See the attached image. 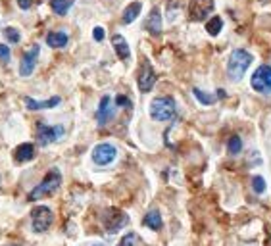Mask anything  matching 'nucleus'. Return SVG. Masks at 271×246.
I'll list each match as a JSON object with an SVG mask.
<instances>
[{"label": "nucleus", "mask_w": 271, "mask_h": 246, "mask_svg": "<svg viewBox=\"0 0 271 246\" xmlns=\"http://www.w3.org/2000/svg\"><path fill=\"white\" fill-rule=\"evenodd\" d=\"M252 54L243 50V48H236L231 52L229 56V62H227V75L231 81H240L245 77L246 70L250 68V64H252Z\"/></svg>", "instance_id": "1"}, {"label": "nucleus", "mask_w": 271, "mask_h": 246, "mask_svg": "<svg viewBox=\"0 0 271 246\" xmlns=\"http://www.w3.org/2000/svg\"><path fill=\"white\" fill-rule=\"evenodd\" d=\"M60 184H62V173L58 169H50V171L46 173V177L43 179V183H39L35 189L29 193L27 200H29V202H35V200H41L44 196H52V194L58 191Z\"/></svg>", "instance_id": "2"}, {"label": "nucleus", "mask_w": 271, "mask_h": 246, "mask_svg": "<svg viewBox=\"0 0 271 246\" xmlns=\"http://www.w3.org/2000/svg\"><path fill=\"white\" fill-rule=\"evenodd\" d=\"M175 100L171 97H158L150 104V117L154 121H169L175 117Z\"/></svg>", "instance_id": "3"}, {"label": "nucleus", "mask_w": 271, "mask_h": 246, "mask_svg": "<svg viewBox=\"0 0 271 246\" xmlns=\"http://www.w3.org/2000/svg\"><path fill=\"white\" fill-rule=\"evenodd\" d=\"M54 221V213L48 206H37L31 211V225H33V231L35 233H44L48 231L50 225Z\"/></svg>", "instance_id": "4"}, {"label": "nucleus", "mask_w": 271, "mask_h": 246, "mask_svg": "<svg viewBox=\"0 0 271 246\" xmlns=\"http://www.w3.org/2000/svg\"><path fill=\"white\" fill-rule=\"evenodd\" d=\"M66 129L62 125H39V131H37V142L41 146H48L52 142L64 139Z\"/></svg>", "instance_id": "5"}, {"label": "nucleus", "mask_w": 271, "mask_h": 246, "mask_svg": "<svg viewBox=\"0 0 271 246\" xmlns=\"http://www.w3.org/2000/svg\"><path fill=\"white\" fill-rule=\"evenodd\" d=\"M252 88L260 95L271 93V66H260L252 75Z\"/></svg>", "instance_id": "6"}, {"label": "nucleus", "mask_w": 271, "mask_h": 246, "mask_svg": "<svg viewBox=\"0 0 271 246\" xmlns=\"http://www.w3.org/2000/svg\"><path fill=\"white\" fill-rule=\"evenodd\" d=\"M117 156V150L110 142H100L93 148V162L97 166H110Z\"/></svg>", "instance_id": "7"}, {"label": "nucleus", "mask_w": 271, "mask_h": 246, "mask_svg": "<svg viewBox=\"0 0 271 246\" xmlns=\"http://www.w3.org/2000/svg\"><path fill=\"white\" fill-rule=\"evenodd\" d=\"M39 54H41V48L39 44H31L29 48L25 50L23 58L19 62V75L21 77H29L33 71H35L37 60H39Z\"/></svg>", "instance_id": "8"}, {"label": "nucleus", "mask_w": 271, "mask_h": 246, "mask_svg": "<svg viewBox=\"0 0 271 246\" xmlns=\"http://www.w3.org/2000/svg\"><path fill=\"white\" fill-rule=\"evenodd\" d=\"M214 10V0H191L189 4V19L191 21H204Z\"/></svg>", "instance_id": "9"}, {"label": "nucleus", "mask_w": 271, "mask_h": 246, "mask_svg": "<svg viewBox=\"0 0 271 246\" xmlns=\"http://www.w3.org/2000/svg\"><path fill=\"white\" fill-rule=\"evenodd\" d=\"M154 85H156V71L152 70L148 60H144L139 73V90L140 93H150L154 88Z\"/></svg>", "instance_id": "10"}, {"label": "nucleus", "mask_w": 271, "mask_h": 246, "mask_svg": "<svg viewBox=\"0 0 271 246\" xmlns=\"http://www.w3.org/2000/svg\"><path fill=\"white\" fill-rule=\"evenodd\" d=\"M114 117V108H112V98L108 97H102V100H100V104H98V112H97V121L98 125L102 127V125H106V123L110 121Z\"/></svg>", "instance_id": "11"}, {"label": "nucleus", "mask_w": 271, "mask_h": 246, "mask_svg": "<svg viewBox=\"0 0 271 246\" xmlns=\"http://www.w3.org/2000/svg\"><path fill=\"white\" fill-rule=\"evenodd\" d=\"M60 102H62L60 97H52V98H48V100H35V98H31V97L25 98L27 110H33V112H35V110H46V108H56Z\"/></svg>", "instance_id": "12"}, {"label": "nucleus", "mask_w": 271, "mask_h": 246, "mask_svg": "<svg viewBox=\"0 0 271 246\" xmlns=\"http://www.w3.org/2000/svg\"><path fill=\"white\" fill-rule=\"evenodd\" d=\"M112 216H114V220H110V218H106L104 216V225L110 233H115L117 229H122L123 225H127V221H129L127 220V216H125L123 211L114 210V208H112Z\"/></svg>", "instance_id": "13"}, {"label": "nucleus", "mask_w": 271, "mask_h": 246, "mask_svg": "<svg viewBox=\"0 0 271 246\" xmlns=\"http://www.w3.org/2000/svg\"><path fill=\"white\" fill-rule=\"evenodd\" d=\"M144 25H146V31H148L150 35L158 37L160 33H162V14H160V10L154 8L152 12H150Z\"/></svg>", "instance_id": "14"}, {"label": "nucleus", "mask_w": 271, "mask_h": 246, "mask_svg": "<svg viewBox=\"0 0 271 246\" xmlns=\"http://www.w3.org/2000/svg\"><path fill=\"white\" fill-rule=\"evenodd\" d=\"M14 158L18 164H23V162H29V160L35 158V144H31V142H23V144H19L16 152H14Z\"/></svg>", "instance_id": "15"}, {"label": "nucleus", "mask_w": 271, "mask_h": 246, "mask_svg": "<svg viewBox=\"0 0 271 246\" xmlns=\"http://www.w3.org/2000/svg\"><path fill=\"white\" fill-rule=\"evenodd\" d=\"M112 44H114V50H115V54L119 56V60L127 62L129 58H131L129 44H127V41L123 39V35H114V37H112Z\"/></svg>", "instance_id": "16"}, {"label": "nucleus", "mask_w": 271, "mask_h": 246, "mask_svg": "<svg viewBox=\"0 0 271 246\" xmlns=\"http://www.w3.org/2000/svg\"><path fill=\"white\" fill-rule=\"evenodd\" d=\"M68 43H70V37L64 31H50L46 35V44L50 48H64V46H68Z\"/></svg>", "instance_id": "17"}, {"label": "nucleus", "mask_w": 271, "mask_h": 246, "mask_svg": "<svg viewBox=\"0 0 271 246\" xmlns=\"http://www.w3.org/2000/svg\"><path fill=\"white\" fill-rule=\"evenodd\" d=\"M140 10H142V4L140 2H131L127 8H125V12H123V23L127 25V23H133L135 19L139 18Z\"/></svg>", "instance_id": "18"}, {"label": "nucleus", "mask_w": 271, "mask_h": 246, "mask_svg": "<svg viewBox=\"0 0 271 246\" xmlns=\"http://www.w3.org/2000/svg\"><path fill=\"white\" fill-rule=\"evenodd\" d=\"M144 225L150 227L152 231H160L162 229V216L158 210H150L146 216H144Z\"/></svg>", "instance_id": "19"}, {"label": "nucleus", "mask_w": 271, "mask_h": 246, "mask_svg": "<svg viewBox=\"0 0 271 246\" xmlns=\"http://www.w3.org/2000/svg\"><path fill=\"white\" fill-rule=\"evenodd\" d=\"M73 2H75V0H50V8H52L54 14H58V16H66Z\"/></svg>", "instance_id": "20"}, {"label": "nucleus", "mask_w": 271, "mask_h": 246, "mask_svg": "<svg viewBox=\"0 0 271 246\" xmlns=\"http://www.w3.org/2000/svg\"><path fill=\"white\" fill-rule=\"evenodd\" d=\"M223 29V19L219 18V16H214L212 19H208V23H206V31L210 33L212 37L219 35V31Z\"/></svg>", "instance_id": "21"}, {"label": "nucleus", "mask_w": 271, "mask_h": 246, "mask_svg": "<svg viewBox=\"0 0 271 246\" xmlns=\"http://www.w3.org/2000/svg\"><path fill=\"white\" fill-rule=\"evenodd\" d=\"M193 95L196 98H198V102H202L204 106H212L216 104V97L214 95H208V93H204V90H200V88H193Z\"/></svg>", "instance_id": "22"}, {"label": "nucleus", "mask_w": 271, "mask_h": 246, "mask_svg": "<svg viewBox=\"0 0 271 246\" xmlns=\"http://www.w3.org/2000/svg\"><path fill=\"white\" fill-rule=\"evenodd\" d=\"M240 150H243V141H240V137H238V135H233L227 142V152L231 154V156H236Z\"/></svg>", "instance_id": "23"}, {"label": "nucleus", "mask_w": 271, "mask_h": 246, "mask_svg": "<svg viewBox=\"0 0 271 246\" xmlns=\"http://www.w3.org/2000/svg\"><path fill=\"white\" fill-rule=\"evenodd\" d=\"M4 37L8 39L10 43H14V44H18L19 41H21L19 31H18V29H14V27H6V29H4Z\"/></svg>", "instance_id": "24"}, {"label": "nucleus", "mask_w": 271, "mask_h": 246, "mask_svg": "<svg viewBox=\"0 0 271 246\" xmlns=\"http://www.w3.org/2000/svg\"><path fill=\"white\" fill-rule=\"evenodd\" d=\"M252 189L258 194H262L263 191H265V179H263V177H260V175L252 177Z\"/></svg>", "instance_id": "25"}, {"label": "nucleus", "mask_w": 271, "mask_h": 246, "mask_svg": "<svg viewBox=\"0 0 271 246\" xmlns=\"http://www.w3.org/2000/svg\"><path fill=\"white\" fill-rule=\"evenodd\" d=\"M117 246H135V233H127V235H123V238L119 240V244Z\"/></svg>", "instance_id": "26"}, {"label": "nucleus", "mask_w": 271, "mask_h": 246, "mask_svg": "<svg viewBox=\"0 0 271 246\" xmlns=\"http://www.w3.org/2000/svg\"><path fill=\"white\" fill-rule=\"evenodd\" d=\"M10 60V48L6 44H0V62L2 64H8Z\"/></svg>", "instance_id": "27"}, {"label": "nucleus", "mask_w": 271, "mask_h": 246, "mask_svg": "<svg viewBox=\"0 0 271 246\" xmlns=\"http://www.w3.org/2000/svg\"><path fill=\"white\" fill-rule=\"evenodd\" d=\"M115 104L123 106V108H131V100L127 97H123V95H117V97H115Z\"/></svg>", "instance_id": "28"}, {"label": "nucleus", "mask_w": 271, "mask_h": 246, "mask_svg": "<svg viewBox=\"0 0 271 246\" xmlns=\"http://www.w3.org/2000/svg\"><path fill=\"white\" fill-rule=\"evenodd\" d=\"M104 29L102 27H95V31H93V37H95V41H102L104 39Z\"/></svg>", "instance_id": "29"}, {"label": "nucleus", "mask_w": 271, "mask_h": 246, "mask_svg": "<svg viewBox=\"0 0 271 246\" xmlns=\"http://www.w3.org/2000/svg\"><path fill=\"white\" fill-rule=\"evenodd\" d=\"M18 6L21 10H29L33 6V0H18Z\"/></svg>", "instance_id": "30"}]
</instances>
